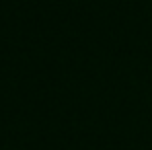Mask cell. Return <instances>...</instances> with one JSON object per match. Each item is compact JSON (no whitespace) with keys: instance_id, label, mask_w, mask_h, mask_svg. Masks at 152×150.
<instances>
[{"instance_id":"1","label":"cell","mask_w":152,"mask_h":150,"mask_svg":"<svg viewBox=\"0 0 152 150\" xmlns=\"http://www.w3.org/2000/svg\"><path fill=\"white\" fill-rule=\"evenodd\" d=\"M150 2H152V0H150Z\"/></svg>"}]
</instances>
